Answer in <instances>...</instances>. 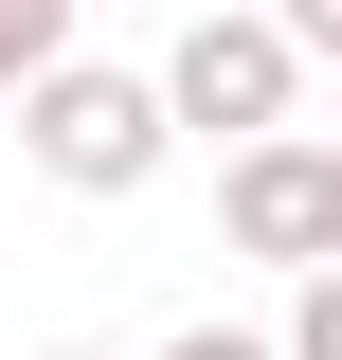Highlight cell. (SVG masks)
<instances>
[{
  "label": "cell",
  "mask_w": 342,
  "mask_h": 360,
  "mask_svg": "<svg viewBox=\"0 0 342 360\" xmlns=\"http://www.w3.org/2000/svg\"><path fill=\"white\" fill-rule=\"evenodd\" d=\"M324 217H342V162H324Z\"/></svg>",
  "instance_id": "8"
},
{
  "label": "cell",
  "mask_w": 342,
  "mask_h": 360,
  "mask_svg": "<svg viewBox=\"0 0 342 360\" xmlns=\"http://www.w3.org/2000/svg\"><path fill=\"white\" fill-rule=\"evenodd\" d=\"M163 144H198L163 72H108V54H54V72L18 90V162H37L54 198H144V180H163Z\"/></svg>",
  "instance_id": "1"
},
{
  "label": "cell",
  "mask_w": 342,
  "mask_h": 360,
  "mask_svg": "<svg viewBox=\"0 0 342 360\" xmlns=\"http://www.w3.org/2000/svg\"><path fill=\"white\" fill-rule=\"evenodd\" d=\"M163 90H180V127L234 162V144H270V127H289V90H306V37H289V18H180Z\"/></svg>",
  "instance_id": "2"
},
{
  "label": "cell",
  "mask_w": 342,
  "mask_h": 360,
  "mask_svg": "<svg viewBox=\"0 0 342 360\" xmlns=\"http://www.w3.org/2000/svg\"><path fill=\"white\" fill-rule=\"evenodd\" d=\"M54 54H72V0H0V108H18V90H37Z\"/></svg>",
  "instance_id": "4"
},
{
  "label": "cell",
  "mask_w": 342,
  "mask_h": 360,
  "mask_svg": "<svg viewBox=\"0 0 342 360\" xmlns=\"http://www.w3.org/2000/svg\"><path fill=\"white\" fill-rule=\"evenodd\" d=\"M270 18H289V37H306V54H342V0H270Z\"/></svg>",
  "instance_id": "7"
},
{
  "label": "cell",
  "mask_w": 342,
  "mask_h": 360,
  "mask_svg": "<svg viewBox=\"0 0 342 360\" xmlns=\"http://www.w3.org/2000/svg\"><path fill=\"white\" fill-rule=\"evenodd\" d=\"M37 360H90V342H37Z\"/></svg>",
  "instance_id": "9"
},
{
  "label": "cell",
  "mask_w": 342,
  "mask_h": 360,
  "mask_svg": "<svg viewBox=\"0 0 342 360\" xmlns=\"http://www.w3.org/2000/svg\"><path fill=\"white\" fill-rule=\"evenodd\" d=\"M324 162H342V144H289V127H270V144H234V162H216V234H234L253 270H324V252H342Z\"/></svg>",
  "instance_id": "3"
},
{
  "label": "cell",
  "mask_w": 342,
  "mask_h": 360,
  "mask_svg": "<svg viewBox=\"0 0 342 360\" xmlns=\"http://www.w3.org/2000/svg\"><path fill=\"white\" fill-rule=\"evenodd\" d=\"M289 360H342V252H324V270L289 288Z\"/></svg>",
  "instance_id": "5"
},
{
  "label": "cell",
  "mask_w": 342,
  "mask_h": 360,
  "mask_svg": "<svg viewBox=\"0 0 342 360\" xmlns=\"http://www.w3.org/2000/svg\"><path fill=\"white\" fill-rule=\"evenodd\" d=\"M163 360H289V342H253V324H180Z\"/></svg>",
  "instance_id": "6"
}]
</instances>
